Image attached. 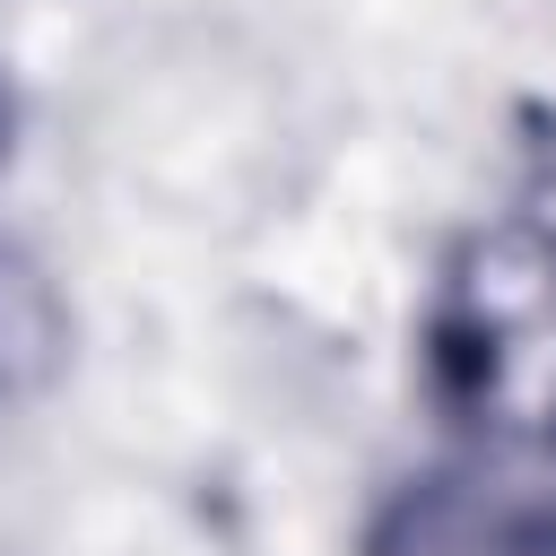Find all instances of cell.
<instances>
[{
    "instance_id": "obj_1",
    "label": "cell",
    "mask_w": 556,
    "mask_h": 556,
    "mask_svg": "<svg viewBox=\"0 0 556 556\" xmlns=\"http://www.w3.org/2000/svg\"><path fill=\"white\" fill-rule=\"evenodd\" d=\"M426 391L452 426L513 452H556V139L452 243L426 295Z\"/></svg>"
},
{
    "instance_id": "obj_2",
    "label": "cell",
    "mask_w": 556,
    "mask_h": 556,
    "mask_svg": "<svg viewBox=\"0 0 556 556\" xmlns=\"http://www.w3.org/2000/svg\"><path fill=\"white\" fill-rule=\"evenodd\" d=\"M365 556H556V452L478 443V460L400 486Z\"/></svg>"
},
{
    "instance_id": "obj_3",
    "label": "cell",
    "mask_w": 556,
    "mask_h": 556,
    "mask_svg": "<svg viewBox=\"0 0 556 556\" xmlns=\"http://www.w3.org/2000/svg\"><path fill=\"white\" fill-rule=\"evenodd\" d=\"M0 148H9V96H0Z\"/></svg>"
}]
</instances>
